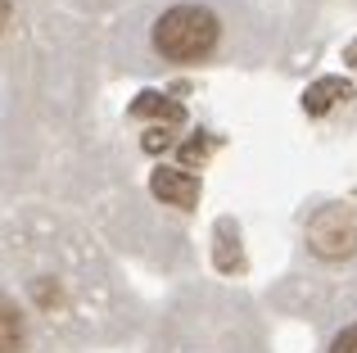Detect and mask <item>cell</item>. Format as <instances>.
<instances>
[{"label": "cell", "instance_id": "cell-1", "mask_svg": "<svg viewBox=\"0 0 357 353\" xmlns=\"http://www.w3.org/2000/svg\"><path fill=\"white\" fill-rule=\"evenodd\" d=\"M0 272L63 349L109 340L127 303L114 263L73 227H14L0 236Z\"/></svg>", "mask_w": 357, "mask_h": 353}, {"label": "cell", "instance_id": "cell-2", "mask_svg": "<svg viewBox=\"0 0 357 353\" xmlns=\"http://www.w3.org/2000/svg\"><path fill=\"white\" fill-rule=\"evenodd\" d=\"M145 353H271L262 317L244 294L231 290H185L158 317Z\"/></svg>", "mask_w": 357, "mask_h": 353}, {"label": "cell", "instance_id": "cell-3", "mask_svg": "<svg viewBox=\"0 0 357 353\" xmlns=\"http://www.w3.org/2000/svg\"><path fill=\"white\" fill-rule=\"evenodd\" d=\"M236 41V14L218 0H167L145 23V59L149 63H176L199 68L231 50Z\"/></svg>", "mask_w": 357, "mask_h": 353}, {"label": "cell", "instance_id": "cell-4", "mask_svg": "<svg viewBox=\"0 0 357 353\" xmlns=\"http://www.w3.org/2000/svg\"><path fill=\"white\" fill-rule=\"evenodd\" d=\"M0 353H63V345L36 322V313L5 281V272H0Z\"/></svg>", "mask_w": 357, "mask_h": 353}, {"label": "cell", "instance_id": "cell-5", "mask_svg": "<svg viewBox=\"0 0 357 353\" xmlns=\"http://www.w3.org/2000/svg\"><path fill=\"white\" fill-rule=\"evenodd\" d=\"M321 353H357V294L335 308L326 340H321Z\"/></svg>", "mask_w": 357, "mask_h": 353}, {"label": "cell", "instance_id": "cell-6", "mask_svg": "<svg viewBox=\"0 0 357 353\" xmlns=\"http://www.w3.org/2000/svg\"><path fill=\"white\" fill-rule=\"evenodd\" d=\"M18 27H23V5H18V0H0V45H5Z\"/></svg>", "mask_w": 357, "mask_h": 353}]
</instances>
